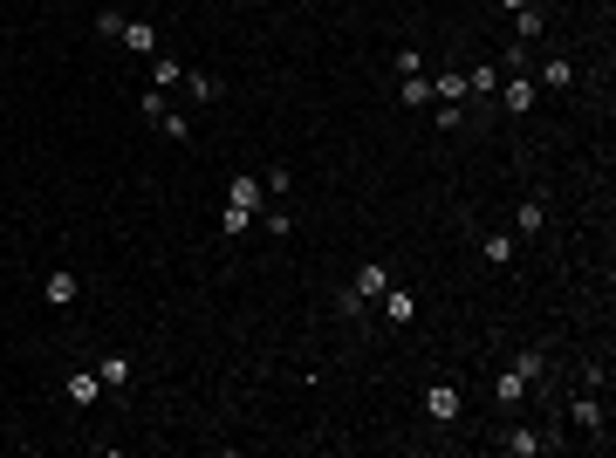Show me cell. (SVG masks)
Instances as JSON below:
<instances>
[{"label": "cell", "instance_id": "6da1fadb", "mask_svg": "<svg viewBox=\"0 0 616 458\" xmlns=\"http://www.w3.org/2000/svg\"><path fill=\"white\" fill-rule=\"evenodd\" d=\"M425 417H432L438 431L459 424V417H466V390H459V383H432V390H425Z\"/></svg>", "mask_w": 616, "mask_h": 458}, {"label": "cell", "instance_id": "7a4b0ae2", "mask_svg": "<svg viewBox=\"0 0 616 458\" xmlns=\"http://www.w3.org/2000/svg\"><path fill=\"white\" fill-rule=\"evenodd\" d=\"M568 417H575V431H582V438L610 445V438H603V397H596L589 383H575V404H568Z\"/></svg>", "mask_w": 616, "mask_h": 458}, {"label": "cell", "instance_id": "3957f363", "mask_svg": "<svg viewBox=\"0 0 616 458\" xmlns=\"http://www.w3.org/2000/svg\"><path fill=\"white\" fill-rule=\"evenodd\" d=\"M500 452L507 458H541V452H555V438L535 431V424H507V431H500Z\"/></svg>", "mask_w": 616, "mask_h": 458}, {"label": "cell", "instance_id": "277c9868", "mask_svg": "<svg viewBox=\"0 0 616 458\" xmlns=\"http://www.w3.org/2000/svg\"><path fill=\"white\" fill-rule=\"evenodd\" d=\"M227 205H240V212H254V226H260V212H267L274 199H267V185H260L254 172H240V179H233V199H227Z\"/></svg>", "mask_w": 616, "mask_h": 458}, {"label": "cell", "instance_id": "5b68a950", "mask_svg": "<svg viewBox=\"0 0 616 458\" xmlns=\"http://www.w3.org/2000/svg\"><path fill=\"white\" fill-rule=\"evenodd\" d=\"M384 287H390L384 260H363V267H357V280H350V294H357V302H384Z\"/></svg>", "mask_w": 616, "mask_h": 458}, {"label": "cell", "instance_id": "8992f818", "mask_svg": "<svg viewBox=\"0 0 616 458\" xmlns=\"http://www.w3.org/2000/svg\"><path fill=\"white\" fill-rule=\"evenodd\" d=\"M541 226H548V205H541V199H535V192H527V199L513 205V240H535V233H541Z\"/></svg>", "mask_w": 616, "mask_h": 458}, {"label": "cell", "instance_id": "52a82bcc", "mask_svg": "<svg viewBox=\"0 0 616 458\" xmlns=\"http://www.w3.org/2000/svg\"><path fill=\"white\" fill-rule=\"evenodd\" d=\"M411 315H418V294H411V287H397V280H390V287H384V322H390V329H404Z\"/></svg>", "mask_w": 616, "mask_h": 458}, {"label": "cell", "instance_id": "ba28073f", "mask_svg": "<svg viewBox=\"0 0 616 458\" xmlns=\"http://www.w3.org/2000/svg\"><path fill=\"white\" fill-rule=\"evenodd\" d=\"M62 390H69V404H76V410H89V404L103 397V377H96V370H69V383H62Z\"/></svg>", "mask_w": 616, "mask_h": 458}, {"label": "cell", "instance_id": "9c48e42d", "mask_svg": "<svg viewBox=\"0 0 616 458\" xmlns=\"http://www.w3.org/2000/svg\"><path fill=\"white\" fill-rule=\"evenodd\" d=\"M96 377H103V390H110L117 404L130 397V356H103V363H96Z\"/></svg>", "mask_w": 616, "mask_h": 458}, {"label": "cell", "instance_id": "30bf717a", "mask_svg": "<svg viewBox=\"0 0 616 458\" xmlns=\"http://www.w3.org/2000/svg\"><path fill=\"white\" fill-rule=\"evenodd\" d=\"M527 397H535V390H527V377H520V370H500V377H493V404H527Z\"/></svg>", "mask_w": 616, "mask_h": 458}, {"label": "cell", "instance_id": "8fae6325", "mask_svg": "<svg viewBox=\"0 0 616 458\" xmlns=\"http://www.w3.org/2000/svg\"><path fill=\"white\" fill-rule=\"evenodd\" d=\"M473 89H466V69L452 62V69H438V82H432V103H466Z\"/></svg>", "mask_w": 616, "mask_h": 458}, {"label": "cell", "instance_id": "7c38bea8", "mask_svg": "<svg viewBox=\"0 0 616 458\" xmlns=\"http://www.w3.org/2000/svg\"><path fill=\"white\" fill-rule=\"evenodd\" d=\"M535 96H541V82H527V76H513L507 89H500V103H507L513 117H527V110H535Z\"/></svg>", "mask_w": 616, "mask_h": 458}, {"label": "cell", "instance_id": "4fadbf2b", "mask_svg": "<svg viewBox=\"0 0 616 458\" xmlns=\"http://www.w3.org/2000/svg\"><path fill=\"white\" fill-rule=\"evenodd\" d=\"M480 254H487V267H513L520 240H513V233H487V240H480Z\"/></svg>", "mask_w": 616, "mask_h": 458}, {"label": "cell", "instance_id": "5bb4252c", "mask_svg": "<svg viewBox=\"0 0 616 458\" xmlns=\"http://www.w3.org/2000/svg\"><path fill=\"white\" fill-rule=\"evenodd\" d=\"M513 370L527 377V390H548V349H520V356H513Z\"/></svg>", "mask_w": 616, "mask_h": 458}, {"label": "cell", "instance_id": "9a60e30c", "mask_svg": "<svg viewBox=\"0 0 616 458\" xmlns=\"http://www.w3.org/2000/svg\"><path fill=\"white\" fill-rule=\"evenodd\" d=\"M42 294H49V308H76L82 280H76V274H49V280H42Z\"/></svg>", "mask_w": 616, "mask_h": 458}, {"label": "cell", "instance_id": "2e32d148", "mask_svg": "<svg viewBox=\"0 0 616 458\" xmlns=\"http://www.w3.org/2000/svg\"><path fill=\"white\" fill-rule=\"evenodd\" d=\"M130 55H158V27L151 21H124V34H117Z\"/></svg>", "mask_w": 616, "mask_h": 458}, {"label": "cell", "instance_id": "e0dca14e", "mask_svg": "<svg viewBox=\"0 0 616 458\" xmlns=\"http://www.w3.org/2000/svg\"><path fill=\"white\" fill-rule=\"evenodd\" d=\"M541 82H548V89H575V62H568V55H548V62H541Z\"/></svg>", "mask_w": 616, "mask_h": 458}, {"label": "cell", "instance_id": "ac0fdd59", "mask_svg": "<svg viewBox=\"0 0 616 458\" xmlns=\"http://www.w3.org/2000/svg\"><path fill=\"white\" fill-rule=\"evenodd\" d=\"M397 96H404L411 110H425V103H432V76H425V69H418V76H397Z\"/></svg>", "mask_w": 616, "mask_h": 458}, {"label": "cell", "instance_id": "d6986e66", "mask_svg": "<svg viewBox=\"0 0 616 458\" xmlns=\"http://www.w3.org/2000/svg\"><path fill=\"white\" fill-rule=\"evenodd\" d=\"M513 42H520V49H535V42H541V14H535V7L513 14Z\"/></svg>", "mask_w": 616, "mask_h": 458}, {"label": "cell", "instance_id": "ffe728a7", "mask_svg": "<svg viewBox=\"0 0 616 458\" xmlns=\"http://www.w3.org/2000/svg\"><path fill=\"white\" fill-rule=\"evenodd\" d=\"M158 130H165V137H172V144H185V137H192V117H185V110H172V103H165V117H158Z\"/></svg>", "mask_w": 616, "mask_h": 458}, {"label": "cell", "instance_id": "44dd1931", "mask_svg": "<svg viewBox=\"0 0 616 458\" xmlns=\"http://www.w3.org/2000/svg\"><path fill=\"white\" fill-rule=\"evenodd\" d=\"M151 82H158V89H172V82H185V69L172 62V55H151Z\"/></svg>", "mask_w": 616, "mask_h": 458}, {"label": "cell", "instance_id": "7402d4cb", "mask_svg": "<svg viewBox=\"0 0 616 458\" xmlns=\"http://www.w3.org/2000/svg\"><path fill=\"white\" fill-rule=\"evenodd\" d=\"M185 89H192V103H212V96H219V76H205V69H192V76H185Z\"/></svg>", "mask_w": 616, "mask_h": 458}, {"label": "cell", "instance_id": "603a6c76", "mask_svg": "<svg viewBox=\"0 0 616 458\" xmlns=\"http://www.w3.org/2000/svg\"><path fill=\"white\" fill-rule=\"evenodd\" d=\"M260 226H267V233H274V240H288V233H295V219H288V212H281V205H267V212H260Z\"/></svg>", "mask_w": 616, "mask_h": 458}, {"label": "cell", "instance_id": "cb8c5ba5", "mask_svg": "<svg viewBox=\"0 0 616 458\" xmlns=\"http://www.w3.org/2000/svg\"><path fill=\"white\" fill-rule=\"evenodd\" d=\"M335 315H343V322H363V315H370V302H357V294L343 287V294H335Z\"/></svg>", "mask_w": 616, "mask_h": 458}, {"label": "cell", "instance_id": "d4e9b609", "mask_svg": "<svg viewBox=\"0 0 616 458\" xmlns=\"http://www.w3.org/2000/svg\"><path fill=\"white\" fill-rule=\"evenodd\" d=\"M466 89H473V96H493V62H480V69H466Z\"/></svg>", "mask_w": 616, "mask_h": 458}, {"label": "cell", "instance_id": "484cf974", "mask_svg": "<svg viewBox=\"0 0 616 458\" xmlns=\"http://www.w3.org/2000/svg\"><path fill=\"white\" fill-rule=\"evenodd\" d=\"M247 226H254V212H240V205H227V212H219V233H227V240H233V233H247Z\"/></svg>", "mask_w": 616, "mask_h": 458}, {"label": "cell", "instance_id": "4316f807", "mask_svg": "<svg viewBox=\"0 0 616 458\" xmlns=\"http://www.w3.org/2000/svg\"><path fill=\"white\" fill-rule=\"evenodd\" d=\"M390 62H397V76H418V69H425V49H397Z\"/></svg>", "mask_w": 616, "mask_h": 458}, {"label": "cell", "instance_id": "83f0119b", "mask_svg": "<svg viewBox=\"0 0 616 458\" xmlns=\"http://www.w3.org/2000/svg\"><path fill=\"white\" fill-rule=\"evenodd\" d=\"M96 34H103V42H117V34H124V14H117V7H110V14H96Z\"/></svg>", "mask_w": 616, "mask_h": 458}, {"label": "cell", "instance_id": "f1b7e54d", "mask_svg": "<svg viewBox=\"0 0 616 458\" xmlns=\"http://www.w3.org/2000/svg\"><path fill=\"white\" fill-rule=\"evenodd\" d=\"M493 7H507V14H520V7H535V0H493Z\"/></svg>", "mask_w": 616, "mask_h": 458}]
</instances>
